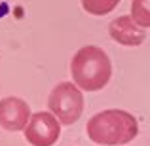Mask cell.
<instances>
[{
  "label": "cell",
  "mask_w": 150,
  "mask_h": 146,
  "mask_svg": "<svg viewBox=\"0 0 150 146\" xmlns=\"http://www.w3.org/2000/svg\"><path fill=\"white\" fill-rule=\"evenodd\" d=\"M89 140L101 146H124L139 135V123L133 114L110 108L95 114L86 125Z\"/></svg>",
  "instance_id": "obj_1"
},
{
  "label": "cell",
  "mask_w": 150,
  "mask_h": 146,
  "mask_svg": "<svg viewBox=\"0 0 150 146\" xmlns=\"http://www.w3.org/2000/svg\"><path fill=\"white\" fill-rule=\"evenodd\" d=\"M70 74L74 84L84 91H99L110 82L112 63L105 49L97 46H84L70 61Z\"/></svg>",
  "instance_id": "obj_2"
},
{
  "label": "cell",
  "mask_w": 150,
  "mask_h": 146,
  "mask_svg": "<svg viewBox=\"0 0 150 146\" xmlns=\"http://www.w3.org/2000/svg\"><path fill=\"white\" fill-rule=\"evenodd\" d=\"M48 108L50 112L57 116V120L63 125H72L74 121L80 120L82 112H84V95L76 84L61 82L51 89Z\"/></svg>",
  "instance_id": "obj_3"
},
{
  "label": "cell",
  "mask_w": 150,
  "mask_h": 146,
  "mask_svg": "<svg viewBox=\"0 0 150 146\" xmlns=\"http://www.w3.org/2000/svg\"><path fill=\"white\" fill-rule=\"evenodd\" d=\"M61 135V121L53 112H36L25 127V139L33 146H53Z\"/></svg>",
  "instance_id": "obj_4"
},
{
  "label": "cell",
  "mask_w": 150,
  "mask_h": 146,
  "mask_svg": "<svg viewBox=\"0 0 150 146\" xmlns=\"http://www.w3.org/2000/svg\"><path fill=\"white\" fill-rule=\"evenodd\" d=\"M30 121V106L19 97H6L0 101V127L6 131H25Z\"/></svg>",
  "instance_id": "obj_5"
},
{
  "label": "cell",
  "mask_w": 150,
  "mask_h": 146,
  "mask_svg": "<svg viewBox=\"0 0 150 146\" xmlns=\"http://www.w3.org/2000/svg\"><path fill=\"white\" fill-rule=\"evenodd\" d=\"M108 34L120 46H129V48L141 46L146 38L144 29L139 23H135L131 15H120V17L112 19L108 25Z\"/></svg>",
  "instance_id": "obj_6"
},
{
  "label": "cell",
  "mask_w": 150,
  "mask_h": 146,
  "mask_svg": "<svg viewBox=\"0 0 150 146\" xmlns=\"http://www.w3.org/2000/svg\"><path fill=\"white\" fill-rule=\"evenodd\" d=\"M120 2L122 0H82V8L91 15H106L116 10Z\"/></svg>",
  "instance_id": "obj_7"
},
{
  "label": "cell",
  "mask_w": 150,
  "mask_h": 146,
  "mask_svg": "<svg viewBox=\"0 0 150 146\" xmlns=\"http://www.w3.org/2000/svg\"><path fill=\"white\" fill-rule=\"evenodd\" d=\"M131 17L143 29L150 27V0H131Z\"/></svg>",
  "instance_id": "obj_8"
}]
</instances>
